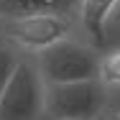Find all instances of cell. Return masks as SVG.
Returning a JSON list of instances; mask_svg holds the SVG:
<instances>
[{
    "label": "cell",
    "instance_id": "obj_1",
    "mask_svg": "<svg viewBox=\"0 0 120 120\" xmlns=\"http://www.w3.org/2000/svg\"><path fill=\"white\" fill-rule=\"evenodd\" d=\"M38 72L46 84H69V82H87L100 74V56L92 46L64 38L46 51L33 56Z\"/></svg>",
    "mask_w": 120,
    "mask_h": 120
},
{
    "label": "cell",
    "instance_id": "obj_2",
    "mask_svg": "<svg viewBox=\"0 0 120 120\" xmlns=\"http://www.w3.org/2000/svg\"><path fill=\"white\" fill-rule=\"evenodd\" d=\"M46 118V82L33 56H23L0 95V120Z\"/></svg>",
    "mask_w": 120,
    "mask_h": 120
},
{
    "label": "cell",
    "instance_id": "obj_3",
    "mask_svg": "<svg viewBox=\"0 0 120 120\" xmlns=\"http://www.w3.org/2000/svg\"><path fill=\"white\" fill-rule=\"evenodd\" d=\"M72 18L64 13H33L21 18H3L0 36L21 51H31L33 56L46 51L49 46L72 36Z\"/></svg>",
    "mask_w": 120,
    "mask_h": 120
},
{
    "label": "cell",
    "instance_id": "obj_4",
    "mask_svg": "<svg viewBox=\"0 0 120 120\" xmlns=\"http://www.w3.org/2000/svg\"><path fill=\"white\" fill-rule=\"evenodd\" d=\"M105 105V84L100 79L46 84L49 120H92Z\"/></svg>",
    "mask_w": 120,
    "mask_h": 120
},
{
    "label": "cell",
    "instance_id": "obj_5",
    "mask_svg": "<svg viewBox=\"0 0 120 120\" xmlns=\"http://www.w3.org/2000/svg\"><path fill=\"white\" fill-rule=\"evenodd\" d=\"M118 5L120 0H79V23L82 31L92 38V44H105V28Z\"/></svg>",
    "mask_w": 120,
    "mask_h": 120
},
{
    "label": "cell",
    "instance_id": "obj_6",
    "mask_svg": "<svg viewBox=\"0 0 120 120\" xmlns=\"http://www.w3.org/2000/svg\"><path fill=\"white\" fill-rule=\"evenodd\" d=\"M79 5V0H0V21L3 18H21L33 13H64Z\"/></svg>",
    "mask_w": 120,
    "mask_h": 120
},
{
    "label": "cell",
    "instance_id": "obj_7",
    "mask_svg": "<svg viewBox=\"0 0 120 120\" xmlns=\"http://www.w3.org/2000/svg\"><path fill=\"white\" fill-rule=\"evenodd\" d=\"M21 59H23V56H21V49H15L10 41H5V38L0 36V95H3L5 84L10 82L13 72L18 69Z\"/></svg>",
    "mask_w": 120,
    "mask_h": 120
},
{
    "label": "cell",
    "instance_id": "obj_8",
    "mask_svg": "<svg viewBox=\"0 0 120 120\" xmlns=\"http://www.w3.org/2000/svg\"><path fill=\"white\" fill-rule=\"evenodd\" d=\"M97 79L102 84H118L120 87V49H112L100 56V74Z\"/></svg>",
    "mask_w": 120,
    "mask_h": 120
}]
</instances>
